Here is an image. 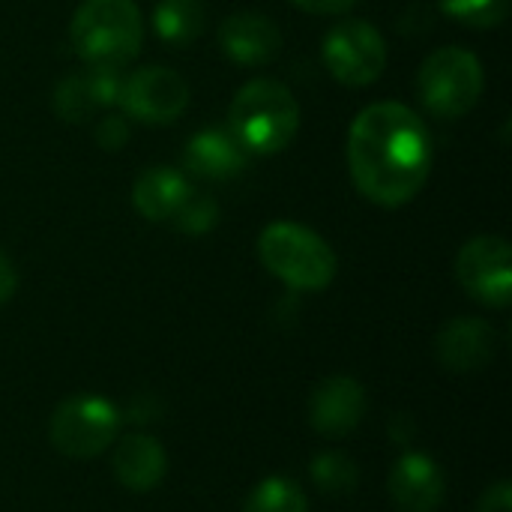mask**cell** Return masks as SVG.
<instances>
[{"label": "cell", "mask_w": 512, "mask_h": 512, "mask_svg": "<svg viewBox=\"0 0 512 512\" xmlns=\"http://www.w3.org/2000/svg\"><path fill=\"white\" fill-rule=\"evenodd\" d=\"M117 105L141 123H171L189 105V84L168 66H144L123 78Z\"/></svg>", "instance_id": "cell-9"}, {"label": "cell", "mask_w": 512, "mask_h": 512, "mask_svg": "<svg viewBox=\"0 0 512 512\" xmlns=\"http://www.w3.org/2000/svg\"><path fill=\"white\" fill-rule=\"evenodd\" d=\"M111 468H114L117 483L126 492L144 495V492H153L165 480L168 456H165L162 444L153 435L135 432V435H126L117 444V450L111 456Z\"/></svg>", "instance_id": "cell-15"}, {"label": "cell", "mask_w": 512, "mask_h": 512, "mask_svg": "<svg viewBox=\"0 0 512 512\" xmlns=\"http://www.w3.org/2000/svg\"><path fill=\"white\" fill-rule=\"evenodd\" d=\"M15 288H18V273L12 267V261L0 252V306L15 294Z\"/></svg>", "instance_id": "cell-28"}, {"label": "cell", "mask_w": 512, "mask_h": 512, "mask_svg": "<svg viewBox=\"0 0 512 512\" xmlns=\"http://www.w3.org/2000/svg\"><path fill=\"white\" fill-rule=\"evenodd\" d=\"M387 432H390L393 444H399V447H408V444L414 441V435H417V423L411 420V414H396V417H390V426H387Z\"/></svg>", "instance_id": "cell-25"}, {"label": "cell", "mask_w": 512, "mask_h": 512, "mask_svg": "<svg viewBox=\"0 0 512 512\" xmlns=\"http://www.w3.org/2000/svg\"><path fill=\"white\" fill-rule=\"evenodd\" d=\"M243 512H309V501L294 480L267 477L249 492Z\"/></svg>", "instance_id": "cell-20"}, {"label": "cell", "mask_w": 512, "mask_h": 512, "mask_svg": "<svg viewBox=\"0 0 512 512\" xmlns=\"http://www.w3.org/2000/svg\"><path fill=\"white\" fill-rule=\"evenodd\" d=\"M219 45L240 66H264L279 54L282 33L261 12H234L219 27Z\"/></svg>", "instance_id": "cell-14"}, {"label": "cell", "mask_w": 512, "mask_h": 512, "mask_svg": "<svg viewBox=\"0 0 512 512\" xmlns=\"http://www.w3.org/2000/svg\"><path fill=\"white\" fill-rule=\"evenodd\" d=\"M246 147L234 138L231 129H201L186 144V168L204 180H228L246 168Z\"/></svg>", "instance_id": "cell-16"}, {"label": "cell", "mask_w": 512, "mask_h": 512, "mask_svg": "<svg viewBox=\"0 0 512 512\" xmlns=\"http://www.w3.org/2000/svg\"><path fill=\"white\" fill-rule=\"evenodd\" d=\"M309 477H312L315 489L330 495V498H345V495H351L360 486V468L342 450L318 453L309 462Z\"/></svg>", "instance_id": "cell-19"}, {"label": "cell", "mask_w": 512, "mask_h": 512, "mask_svg": "<svg viewBox=\"0 0 512 512\" xmlns=\"http://www.w3.org/2000/svg\"><path fill=\"white\" fill-rule=\"evenodd\" d=\"M207 21L201 0H159L153 9V27L168 45H189L201 36Z\"/></svg>", "instance_id": "cell-18"}, {"label": "cell", "mask_w": 512, "mask_h": 512, "mask_svg": "<svg viewBox=\"0 0 512 512\" xmlns=\"http://www.w3.org/2000/svg\"><path fill=\"white\" fill-rule=\"evenodd\" d=\"M324 66L348 87H366L381 78L387 66V42L369 21L348 18L324 39Z\"/></svg>", "instance_id": "cell-7"}, {"label": "cell", "mask_w": 512, "mask_h": 512, "mask_svg": "<svg viewBox=\"0 0 512 512\" xmlns=\"http://www.w3.org/2000/svg\"><path fill=\"white\" fill-rule=\"evenodd\" d=\"M126 138H129V123H126V117L108 114V117H102V120L96 123V141H99V147L117 150V147L126 144Z\"/></svg>", "instance_id": "cell-23"}, {"label": "cell", "mask_w": 512, "mask_h": 512, "mask_svg": "<svg viewBox=\"0 0 512 512\" xmlns=\"http://www.w3.org/2000/svg\"><path fill=\"white\" fill-rule=\"evenodd\" d=\"M228 129L249 153H279L300 129V105L282 81L255 78L237 90Z\"/></svg>", "instance_id": "cell-2"}, {"label": "cell", "mask_w": 512, "mask_h": 512, "mask_svg": "<svg viewBox=\"0 0 512 512\" xmlns=\"http://www.w3.org/2000/svg\"><path fill=\"white\" fill-rule=\"evenodd\" d=\"M216 222H219V204L210 195H201L195 189L186 195V201L180 204V210L171 216V225L180 234H189V237H198V234L213 231Z\"/></svg>", "instance_id": "cell-21"}, {"label": "cell", "mask_w": 512, "mask_h": 512, "mask_svg": "<svg viewBox=\"0 0 512 512\" xmlns=\"http://www.w3.org/2000/svg\"><path fill=\"white\" fill-rule=\"evenodd\" d=\"M348 168L354 186L378 207L408 204L432 168V135L402 102H375L357 114L348 132Z\"/></svg>", "instance_id": "cell-1"}, {"label": "cell", "mask_w": 512, "mask_h": 512, "mask_svg": "<svg viewBox=\"0 0 512 512\" xmlns=\"http://www.w3.org/2000/svg\"><path fill=\"white\" fill-rule=\"evenodd\" d=\"M366 408V387L351 375H333L315 387L309 399V423L324 438H345L363 423Z\"/></svg>", "instance_id": "cell-10"}, {"label": "cell", "mask_w": 512, "mask_h": 512, "mask_svg": "<svg viewBox=\"0 0 512 512\" xmlns=\"http://www.w3.org/2000/svg\"><path fill=\"white\" fill-rule=\"evenodd\" d=\"M291 3L300 6V9H306V12H315V15H342L357 0H291Z\"/></svg>", "instance_id": "cell-26"}, {"label": "cell", "mask_w": 512, "mask_h": 512, "mask_svg": "<svg viewBox=\"0 0 512 512\" xmlns=\"http://www.w3.org/2000/svg\"><path fill=\"white\" fill-rule=\"evenodd\" d=\"M69 39L87 66L123 69L141 48L144 21L135 0H84L72 15Z\"/></svg>", "instance_id": "cell-3"}, {"label": "cell", "mask_w": 512, "mask_h": 512, "mask_svg": "<svg viewBox=\"0 0 512 512\" xmlns=\"http://www.w3.org/2000/svg\"><path fill=\"white\" fill-rule=\"evenodd\" d=\"M189 192L192 186L180 171L168 165H153L138 174L132 186V204L150 222H171V216L180 210Z\"/></svg>", "instance_id": "cell-17"}, {"label": "cell", "mask_w": 512, "mask_h": 512, "mask_svg": "<svg viewBox=\"0 0 512 512\" xmlns=\"http://www.w3.org/2000/svg\"><path fill=\"white\" fill-rule=\"evenodd\" d=\"M477 512H512V483L510 480H498L495 486H489L477 504Z\"/></svg>", "instance_id": "cell-24"}, {"label": "cell", "mask_w": 512, "mask_h": 512, "mask_svg": "<svg viewBox=\"0 0 512 512\" xmlns=\"http://www.w3.org/2000/svg\"><path fill=\"white\" fill-rule=\"evenodd\" d=\"M459 285L483 306L507 309L512 300V249L498 234L468 240L456 258Z\"/></svg>", "instance_id": "cell-8"}, {"label": "cell", "mask_w": 512, "mask_h": 512, "mask_svg": "<svg viewBox=\"0 0 512 512\" xmlns=\"http://www.w3.org/2000/svg\"><path fill=\"white\" fill-rule=\"evenodd\" d=\"M438 363L453 375L486 369L498 354V330L483 318H453L435 342Z\"/></svg>", "instance_id": "cell-12"}, {"label": "cell", "mask_w": 512, "mask_h": 512, "mask_svg": "<svg viewBox=\"0 0 512 512\" xmlns=\"http://www.w3.org/2000/svg\"><path fill=\"white\" fill-rule=\"evenodd\" d=\"M387 492L402 512H438L447 498V477L426 453H405L390 471Z\"/></svg>", "instance_id": "cell-11"}, {"label": "cell", "mask_w": 512, "mask_h": 512, "mask_svg": "<svg viewBox=\"0 0 512 512\" xmlns=\"http://www.w3.org/2000/svg\"><path fill=\"white\" fill-rule=\"evenodd\" d=\"M156 414H159V408H156V396H150V393L135 396V399H132V405H129V417H132V423H150Z\"/></svg>", "instance_id": "cell-27"}, {"label": "cell", "mask_w": 512, "mask_h": 512, "mask_svg": "<svg viewBox=\"0 0 512 512\" xmlns=\"http://www.w3.org/2000/svg\"><path fill=\"white\" fill-rule=\"evenodd\" d=\"M441 9L471 27H495L507 18L510 0H438Z\"/></svg>", "instance_id": "cell-22"}, {"label": "cell", "mask_w": 512, "mask_h": 512, "mask_svg": "<svg viewBox=\"0 0 512 512\" xmlns=\"http://www.w3.org/2000/svg\"><path fill=\"white\" fill-rule=\"evenodd\" d=\"M120 423L123 417L114 402L96 393H78L54 408L48 441L69 459H93L117 441Z\"/></svg>", "instance_id": "cell-6"}, {"label": "cell", "mask_w": 512, "mask_h": 512, "mask_svg": "<svg viewBox=\"0 0 512 512\" xmlns=\"http://www.w3.org/2000/svg\"><path fill=\"white\" fill-rule=\"evenodd\" d=\"M261 264L294 291H324L336 279V252L306 225L273 222L258 237Z\"/></svg>", "instance_id": "cell-4"}, {"label": "cell", "mask_w": 512, "mask_h": 512, "mask_svg": "<svg viewBox=\"0 0 512 512\" xmlns=\"http://www.w3.org/2000/svg\"><path fill=\"white\" fill-rule=\"evenodd\" d=\"M120 84H123L120 69L87 66L84 72H72L54 90V111L66 123H81L93 117L99 108L114 105L120 96Z\"/></svg>", "instance_id": "cell-13"}, {"label": "cell", "mask_w": 512, "mask_h": 512, "mask_svg": "<svg viewBox=\"0 0 512 512\" xmlns=\"http://www.w3.org/2000/svg\"><path fill=\"white\" fill-rule=\"evenodd\" d=\"M483 84V63L477 60V54L459 45L432 51L417 72V90L423 105L444 120L468 114L480 102Z\"/></svg>", "instance_id": "cell-5"}]
</instances>
